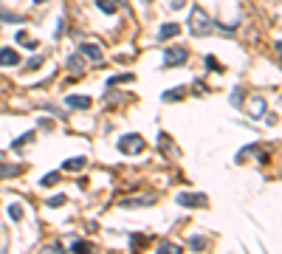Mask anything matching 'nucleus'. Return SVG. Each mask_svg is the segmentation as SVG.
Listing matches in <instances>:
<instances>
[{
  "label": "nucleus",
  "mask_w": 282,
  "mask_h": 254,
  "mask_svg": "<svg viewBox=\"0 0 282 254\" xmlns=\"http://www.w3.org/2000/svg\"><path fill=\"white\" fill-rule=\"evenodd\" d=\"M203 246H206V240L200 237V234H195V237H189V248H195V251H197V248H203Z\"/></svg>",
  "instance_id": "412c9836"
},
{
  "label": "nucleus",
  "mask_w": 282,
  "mask_h": 254,
  "mask_svg": "<svg viewBox=\"0 0 282 254\" xmlns=\"http://www.w3.org/2000/svg\"><path fill=\"white\" fill-rule=\"evenodd\" d=\"M183 93H186V88H169V91L164 93V102H178Z\"/></svg>",
  "instance_id": "dca6fc26"
},
{
  "label": "nucleus",
  "mask_w": 282,
  "mask_h": 254,
  "mask_svg": "<svg viewBox=\"0 0 282 254\" xmlns=\"http://www.w3.org/2000/svg\"><path fill=\"white\" fill-rule=\"evenodd\" d=\"M85 62H88V59H85L79 51H74V54H68V59H65V68L74 71V74H82V71H85Z\"/></svg>",
  "instance_id": "0eeeda50"
},
{
  "label": "nucleus",
  "mask_w": 282,
  "mask_h": 254,
  "mask_svg": "<svg viewBox=\"0 0 282 254\" xmlns=\"http://www.w3.org/2000/svg\"><path fill=\"white\" fill-rule=\"evenodd\" d=\"M34 139V130H28V133H23V136H17V139L12 141V150H23L28 144V141Z\"/></svg>",
  "instance_id": "4468645a"
},
{
  "label": "nucleus",
  "mask_w": 282,
  "mask_h": 254,
  "mask_svg": "<svg viewBox=\"0 0 282 254\" xmlns=\"http://www.w3.org/2000/svg\"><path fill=\"white\" fill-rule=\"evenodd\" d=\"M243 102V96H240V91H234V96H232V105H240Z\"/></svg>",
  "instance_id": "cd10ccee"
},
{
  "label": "nucleus",
  "mask_w": 282,
  "mask_h": 254,
  "mask_svg": "<svg viewBox=\"0 0 282 254\" xmlns=\"http://www.w3.org/2000/svg\"><path fill=\"white\" fill-rule=\"evenodd\" d=\"M34 3H42V0H34Z\"/></svg>",
  "instance_id": "c756f323"
},
{
  "label": "nucleus",
  "mask_w": 282,
  "mask_h": 254,
  "mask_svg": "<svg viewBox=\"0 0 282 254\" xmlns=\"http://www.w3.org/2000/svg\"><path fill=\"white\" fill-rule=\"evenodd\" d=\"M206 65H209L212 71H220V65H218V59H215V56H206Z\"/></svg>",
  "instance_id": "393cba45"
},
{
  "label": "nucleus",
  "mask_w": 282,
  "mask_h": 254,
  "mask_svg": "<svg viewBox=\"0 0 282 254\" xmlns=\"http://www.w3.org/2000/svg\"><path fill=\"white\" fill-rule=\"evenodd\" d=\"M20 164H3L0 161V178H12V175H17V172H20Z\"/></svg>",
  "instance_id": "f8f14e48"
},
{
  "label": "nucleus",
  "mask_w": 282,
  "mask_h": 254,
  "mask_svg": "<svg viewBox=\"0 0 282 254\" xmlns=\"http://www.w3.org/2000/svg\"><path fill=\"white\" fill-rule=\"evenodd\" d=\"M195 91H197V96H203V93H206V85L200 82V79H197V82H195Z\"/></svg>",
  "instance_id": "a878e982"
},
{
  "label": "nucleus",
  "mask_w": 282,
  "mask_h": 254,
  "mask_svg": "<svg viewBox=\"0 0 282 254\" xmlns=\"http://www.w3.org/2000/svg\"><path fill=\"white\" fill-rule=\"evenodd\" d=\"M9 218H12V220H23V209L17 204H12V206H9Z\"/></svg>",
  "instance_id": "aec40b11"
},
{
  "label": "nucleus",
  "mask_w": 282,
  "mask_h": 254,
  "mask_svg": "<svg viewBox=\"0 0 282 254\" xmlns=\"http://www.w3.org/2000/svg\"><path fill=\"white\" fill-rule=\"evenodd\" d=\"M144 147H147V141L141 139L138 133H127L119 139V150L124 155H135V153H144Z\"/></svg>",
  "instance_id": "f03ea898"
},
{
  "label": "nucleus",
  "mask_w": 282,
  "mask_h": 254,
  "mask_svg": "<svg viewBox=\"0 0 282 254\" xmlns=\"http://www.w3.org/2000/svg\"><path fill=\"white\" fill-rule=\"evenodd\" d=\"M70 251H88V248H91V246H88V243H85V240H74V243H70Z\"/></svg>",
  "instance_id": "4be33fe9"
},
{
  "label": "nucleus",
  "mask_w": 282,
  "mask_h": 254,
  "mask_svg": "<svg viewBox=\"0 0 282 254\" xmlns=\"http://www.w3.org/2000/svg\"><path fill=\"white\" fill-rule=\"evenodd\" d=\"M178 206H186V209H200V206L209 204V198L203 192H178Z\"/></svg>",
  "instance_id": "7ed1b4c3"
},
{
  "label": "nucleus",
  "mask_w": 282,
  "mask_h": 254,
  "mask_svg": "<svg viewBox=\"0 0 282 254\" xmlns=\"http://www.w3.org/2000/svg\"><path fill=\"white\" fill-rule=\"evenodd\" d=\"M56 181H59V172H48V175H42V178H40L42 186H54Z\"/></svg>",
  "instance_id": "a211bd4d"
},
{
  "label": "nucleus",
  "mask_w": 282,
  "mask_h": 254,
  "mask_svg": "<svg viewBox=\"0 0 282 254\" xmlns=\"http://www.w3.org/2000/svg\"><path fill=\"white\" fill-rule=\"evenodd\" d=\"M183 6H186L183 0H172V3H169V9H172V12H178V9H183Z\"/></svg>",
  "instance_id": "bb28decb"
},
{
  "label": "nucleus",
  "mask_w": 282,
  "mask_h": 254,
  "mask_svg": "<svg viewBox=\"0 0 282 254\" xmlns=\"http://www.w3.org/2000/svg\"><path fill=\"white\" fill-rule=\"evenodd\" d=\"M79 54H82L85 59H91V62H102V59H105V54H102V48H99L96 42H82V45H79Z\"/></svg>",
  "instance_id": "39448f33"
},
{
  "label": "nucleus",
  "mask_w": 282,
  "mask_h": 254,
  "mask_svg": "<svg viewBox=\"0 0 282 254\" xmlns=\"http://www.w3.org/2000/svg\"><path fill=\"white\" fill-rule=\"evenodd\" d=\"M153 201H155L153 195H138V198H124L119 206L121 209H141V206H150Z\"/></svg>",
  "instance_id": "423d86ee"
},
{
  "label": "nucleus",
  "mask_w": 282,
  "mask_h": 254,
  "mask_svg": "<svg viewBox=\"0 0 282 254\" xmlns=\"http://www.w3.org/2000/svg\"><path fill=\"white\" fill-rule=\"evenodd\" d=\"M65 105L77 107V110H85V107H91V96H65Z\"/></svg>",
  "instance_id": "9b49d317"
},
{
  "label": "nucleus",
  "mask_w": 282,
  "mask_h": 254,
  "mask_svg": "<svg viewBox=\"0 0 282 254\" xmlns=\"http://www.w3.org/2000/svg\"><path fill=\"white\" fill-rule=\"evenodd\" d=\"M133 79V74H121V77H110L107 79V85H116V82H130Z\"/></svg>",
  "instance_id": "5701e85b"
},
{
  "label": "nucleus",
  "mask_w": 282,
  "mask_h": 254,
  "mask_svg": "<svg viewBox=\"0 0 282 254\" xmlns=\"http://www.w3.org/2000/svg\"><path fill=\"white\" fill-rule=\"evenodd\" d=\"M93 3H96L99 12H105V14H116V12H119V6H116L113 0H93Z\"/></svg>",
  "instance_id": "ddd939ff"
},
{
  "label": "nucleus",
  "mask_w": 282,
  "mask_h": 254,
  "mask_svg": "<svg viewBox=\"0 0 282 254\" xmlns=\"http://www.w3.org/2000/svg\"><path fill=\"white\" fill-rule=\"evenodd\" d=\"M189 31H192V37H206V34H212V17L203 12L200 6H195L192 9V14H189Z\"/></svg>",
  "instance_id": "f257e3e1"
},
{
  "label": "nucleus",
  "mask_w": 282,
  "mask_h": 254,
  "mask_svg": "<svg viewBox=\"0 0 282 254\" xmlns=\"http://www.w3.org/2000/svg\"><path fill=\"white\" fill-rule=\"evenodd\" d=\"M3 158H6V153H3V150H0V161H3Z\"/></svg>",
  "instance_id": "c85d7f7f"
},
{
  "label": "nucleus",
  "mask_w": 282,
  "mask_h": 254,
  "mask_svg": "<svg viewBox=\"0 0 282 254\" xmlns=\"http://www.w3.org/2000/svg\"><path fill=\"white\" fill-rule=\"evenodd\" d=\"M42 62H45L42 56H34V59H28V65H26V68H28V71H34V68H40Z\"/></svg>",
  "instance_id": "b1692460"
},
{
  "label": "nucleus",
  "mask_w": 282,
  "mask_h": 254,
  "mask_svg": "<svg viewBox=\"0 0 282 254\" xmlns=\"http://www.w3.org/2000/svg\"><path fill=\"white\" fill-rule=\"evenodd\" d=\"M248 110H251L254 119H262V116H265V99H262V96H254L251 102H248Z\"/></svg>",
  "instance_id": "1a4fd4ad"
},
{
  "label": "nucleus",
  "mask_w": 282,
  "mask_h": 254,
  "mask_svg": "<svg viewBox=\"0 0 282 254\" xmlns=\"http://www.w3.org/2000/svg\"><path fill=\"white\" fill-rule=\"evenodd\" d=\"M178 34H181V26H178V23H164V26L158 28V42H167Z\"/></svg>",
  "instance_id": "6e6552de"
},
{
  "label": "nucleus",
  "mask_w": 282,
  "mask_h": 254,
  "mask_svg": "<svg viewBox=\"0 0 282 254\" xmlns=\"http://www.w3.org/2000/svg\"><path fill=\"white\" fill-rule=\"evenodd\" d=\"M158 254H181V246H178V243H167V240H164V243H158Z\"/></svg>",
  "instance_id": "2eb2a0df"
},
{
  "label": "nucleus",
  "mask_w": 282,
  "mask_h": 254,
  "mask_svg": "<svg viewBox=\"0 0 282 254\" xmlns=\"http://www.w3.org/2000/svg\"><path fill=\"white\" fill-rule=\"evenodd\" d=\"M189 51L183 45H172V48H164V68H175V65H183L186 62Z\"/></svg>",
  "instance_id": "20e7f679"
},
{
  "label": "nucleus",
  "mask_w": 282,
  "mask_h": 254,
  "mask_svg": "<svg viewBox=\"0 0 282 254\" xmlns=\"http://www.w3.org/2000/svg\"><path fill=\"white\" fill-rule=\"evenodd\" d=\"M62 204H65V195H54L51 201H45V206H51V209H59Z\"/></svg>",
  "instance_id": "6ab92c4d"
},
{
  "label": "nucleus",
  "mask_w": 282,
  "mask_h": 254,
  "mask_svg": "<svg viewBox=\"0 0 282 254\" xmlns=\"http://www.w3.org/2000/svg\"><path fill=\"white\" fill-rule=\"evenodd\" d=\"M62 169H85V158H82V155L68 158V161H62Z\"/></svg>",
  "instance_id": "f3484780"
},
{
  "label": "nucleus",
  "mask_w": 282,
  "mask_h": 254,
  "mask_svg": "<svg viewBox=\"0 0 282 254\" xmlns=\"http://www.w3.org/2000/svg\"><path fill=\"white\" fill-rule=\"evenodd\" d=\"M20 62V54L14 48H0V65H17Z\"/></svg>",
  "instance_id": "9d476101"
}]
</instances>
